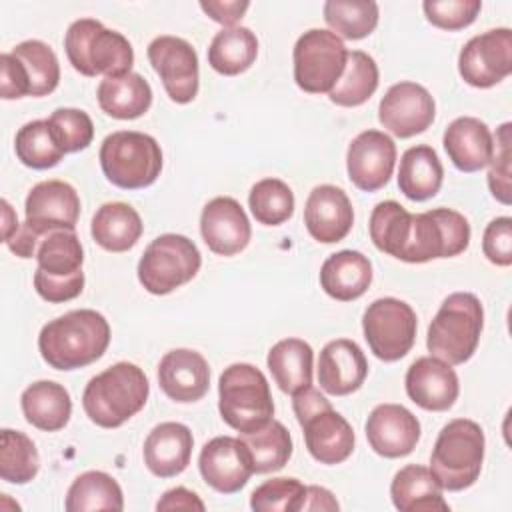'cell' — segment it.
<instances>
[{"mask_svg":"<svg viewBox=\"0 0 512 512\" xmlns=\"http://www.w3.org/2000/svg\"><path fill=\"white\" fill-rule=\"evenodd\" d=\"M102 112L116 120H134L148 112L152 104V88L136 72L122 76H108L100 80L96 90Z\"/></svg>","mask_w":512,"mask_h":512,"instance_id":"4dcf8cb0","label":"cell"},{"mask_svg":"<svg viewBox=\"0 0 512 512\" xmlns=\"http://www.w3.org/2000/svg\"><path fill=\"white\" fill-rule=\"evenodd\" d=\"M100 168L108 182L122 190H140L162 172V150L156 138L136 130H118L100 144Z\"/></svg>","mask_w":512,"mask_h":512,"instance_id":"ba28073f","label":"cell"},{"mask_svg":"<svg viewBox=\"0 0 512 512\" xmlns=\"http://www.w3.org/2000/svg\"><path fill=\"white\" fill-rule=\"evenodd\" d=\"M20 228L16 212L12 210V206L8 204V200H2V240H10L12 234Z\"/></svg>","mask_w":512,"mask_h":512,"instance_id":"11a10c76","label":"cell"},{"mask_svg":"<svg viewBox=\"0 0 512 512\" xmlns=\"http://www.w3.org/2000/svg\"><path fill=\"white\" fill-rule=\"evenodd\" d=\"M18 160L34 170H48L64 158V148L48 120L26 122L14 138Z\"/></svg>","mask_w":512,"mask_h":512,"instance_id":"ab89813d","label":"cell"},{"mask_svg":"<svg viewBox=\"0 0 512 512\" xmlns=\"http://www.w3.org/2000/svg\"><path fill=\"white\" fill-rule=\"evenodd\" d=\"M314 350L302 338H284L276 342L266 358L268 370L284 394H296L312 384Z\"/></svg>","mask_w":512,"mask_h":512,"instance_id":"836d02e7","label":"cell"},{"mask_svg":"<svg viewBox=\"0 0 512 512\" xmlns=\"http://www.w3.org/2000/svg\"><path fill=\"white\" fill-rule=\"evenodd\" d=\"M512 124L504 122L496 134L492 136L494 142V152H492V160H490V170H488V188L492 192V196L502 202L504 206H508L512 202V188H510V176H512V136H510Z\"/></svg>","mask_w":512,"mask_h":512,"instance_id":"7dc6e473","label":"cell"},{"mask_svg":"<svg viewBox=\"0 0 512 512\" xmlns=\"http://www.w3.org/2000/svg\"><path fill=\"white\" fill-rule=\"evenodd\" d=\"M484 446V432L470 418H454L440 430L430 454V472L442 490L460 492L478 480Z\"/></svg>","mask_w":512,"mask_h":512,"instance_id":"8992f818","label":"cell"},{"mask_svg":"<svg viewBox=\"0 0 512 512\" xmlns=\"http://www.w3.org/2000/svg\"><path fill=\"white\" fill-rule=\"evenodd\" d=\"M38 470L36 444L24 432L4 428L0 434V478L10 484H28Z\"/></svg>","mask_w":512,"mask_h":512,"instance_id":"60d3db41","label":"cell"},{"mask_svg":"<svg viewBox=\"0 0 512 512\" xmlns=\"http://www.w3.org/2000/svg\"><path fill=\"white\" fill-rule=\"evenodd\" d=\"M22 414L28 424L44 432L62 430L72 416L68 390L54 380L32 382L20 396Z\"/></svg>","mask_w":512,"mask_h":512,"instance_id":"f546056e","label":"cell"},{"mask_svg":"<svg viewBox=\"0 0 512 512\" xmlns=\"http://www.w3.org/2000/svg\"><path fill=\"white\" fill-rule=\"evenodd\" d=\"M470 244L468 220L452 208H434L412 214L410 230L398 260L422 264L462 254Z\"/></svg>","mask_w":512,"mask_h":512,"instance_id":"8fae6325","label":"cell"},{"mask_svg":"<svg viewBox=\"0 0 512 512\" xmlns=\"http://www.w3.org/2000/svg\"><path fill=\"white\" fill-rule=\"evenodd\" d=\"M458 72L474 88H492L512 72V30L492 28L470 38L458 54Z\"/></svg>","mask_w":512,"mask_h":512,"instance_id":"9a60e30c","label":"cell"},{"mask_svg":"<svg viewBox=\"0 0 512 512\" xmlns=\"http://www.w3.org/2000/svg\"><path fill=\"white\" fill-rule=\"evenodd\" d=\"M238 438L246 444L252 456L254 474L278 472L288 464L292 456V436L286 426L274 418L262 428L240 434Z\"/></svg>","mask_w":512,"mask_h":512,"instance_id":"74e56055","label":"cell"},{"mask_svg":"<svg viewBox=\"0 0 512 512\" xmlns=\"http://www.w3.org/2000/svg\"><path fill=\"white\" fill-rule=\"evenodd\" d=\"M324 20L338 38L360 40L378 26L380 10L374 0H328L322 6Z\"/></svg>","mask_w":512,"mask_h":512,"instance_id":"f35d334b","label":"cell"},{"mask_svg":"<svg viewBox=\"0 0 512 512\" xmlns=\"http://www.w3.org/2000/svg\"><path fill=\"white\" fill-rule=\"evenodd\" d=\"M148 60L172 102L188 104L196 98L200 68L198 54L188 40L170 34L156 36L148 44Z\"/></svg>","mask_w":512,"mask_h":512,"instance_id":"5bb4252c","label":"cell"},{"mask_svg":"<svg viewBox=\"0 0 512 512\" xmlns=\"http://www.w3.org/2000/svg\"><path fill=\"white\" fill-rule=\"evenodd\" d=\"M482 252L496 266L512 264V218L500 216L494 218L482 236Z\"/></svg>","mask_w":512,"mask_h":512,"instance_id":"681fc988","label":"cell"},{"mask_svg":"<svg viewBox=\"0 0 512 512\" xmlns=\"http://www.w3.org/2000/svg\"><path fill=\"white\" fill-rule=\"evenodd\" d=\"M390 498L400 512H448L450 506L442 496V486L422 464L400 468L390 484Z\"/></svg>","mask_w":512,"mask_h":512,"instance_id":"f1b7e54d","label":"cell"},{"mask_svg":"<svg viewBox=\"0 0 512 512\" xmlns=\"http://www.w3.org/2000/svg\"><path fill=\"white\" fill-rule=\"evenodd\" d=\"M34 258L38 260L34 288L40 298L60 304L80 296L84 288V250L74 230H54L46 234Z\"/></svg>","mask_w":512,"mask_h":512,"instance_id":"9c48e42d","label":"cell"},{"mask_svg":"<svg viewBox=\"0 0 512 512\" xmlns=\"http://www.w3.org/2000/svg\"><path fill=\"white\" fill-rule=\"evenodd\" d=\"M60 140L66 154L80 152L92 144L94 124L92 118L78 108H56L50 118H46Z\"/></svg>","mask_w":512,"mask_h":512,"instance_id":"bcb514c9","label":"cell"},{"mask_svg":"<svg viewBox=\"0 0 512 512\" xmlns=\"http://www.w3.org/2000/svg\"><path fill=\"white\" fill-rule=\"evenodd\" d=\"M148 394L144 370L132 362H116L88 380L82 408L96 426L118 428L144 408Z\"/></svg>","mask_w":512,"mask_h":512,"instance_id":"3957f363","label":"cell"},{"mask_svg":"<svg viewBox=\"0 0 512 512\" xmlns=\"http://www.w3.org/2000/svg\"><path fill=\"white\" fill-rule=\"evenodd\" d=\"M198 470L202 480L216 492L236 494L248 484L254 474V464L240 438L216 436L202 446Z\"/></svg>","mask_w":512,"mask_h":512,"instance_id":"e0dca14e","label":"cell"},{"mask_svg":"<svg viewBox=\"0 0 512 512\" xmlns=\"http://www.w3.org/2000/svg\"><path fill=\"white\" fill-rule=\"evenodd\" d=\"M200 234L214 254L234 256L248 246L252 228L238 200L216 196L202 208Z\"/></svg>","mask_w":512,"mask_h":512,"instance_id":"d6986e66","label":"cell"},{"mask_svg":"<svg viewBox=\"0 0 512 512\" xmlns=\"http://www.w3.org/2000/svg\"><path fill=\"white\" fill-rule=\"evenodd\" d=\"M64 508L68 512L90 510H122L124 496L120 484L102 470H88L80 474L66 492Z\"/></svg>","mask_w":512,"mask_h":512,"instance_id":"d590c367","label":"cell"},{"mask_svg":"<svg viewBox=\"0 0 512 512\" xmlns=\"http://www.w3.org/2000/svg\"><path fill=\"white\" fill-rule=\"evenodd\" d=\"M436 104L432 94L416 82L392 84L380 100L378 120L380 124L398 138H410L434 122Z\"/></svg>","mask_w":512,"mask_h":512,"instance_id":"2e32d148","label":"cell"},{"mask_svg":"<svg viewBox=\"0 0 512 512\" xmlns=\"http://www.w3.org/2000/svg\"><path fill=\"white\" fill-rule=\"evenodd\" d=\"M202 266L198 246L182 234H160L138 262V280L146 292L164 296L190 282Z\"/></svg>","mask_w":512,"mask_h":512,"instance_id":"30bf717a","label":"cell"},{"mask_svg":"<svg viewBox=\"0 0 512 512\" xmlns=\"http://www.w3.org/2000/svg\"><path fill=\"white\" fill-rule=\"evenodd\" d=\"M192 446L194 438L186 424L162 422L144 440V464L158 478H174L188 468Z\"/></svg>","mask_w":512,"mask_h":512,"instance_id":"484cf974","label":"cell"},{"mask_svg":"<svg viewBox=\"0 0 512 512\" xmlns=\"http://www.w3.org/2000/svg\"><path fill=\"white\" fill-rule=\"evenodd\" d=\"M404 386L408 398L430 412L450 410L460 392L454 368L436 356L416 358L406 370Z\"/></svg>","mask_w":512,"mask_h":512,"instance_id":"ffe728a7","label":"cell"},{"mask_svg":"<svg viewBox=\"0 0 512 512\" xmlns=\"http://www.w3.org/2000/svg\"><path fill=\"white\" fill-rule=\"evenodd\" d=\"M218 410L222 420L238 434L268 424L274 416V402L262 370L248 362L224 368L218 380Z\"/></svg>","mask_w":512,"mask_h":512,"instance_id":"52a82bcc","label":"cell"},{"mask_svg":"<svg viewBox=\"0 0 512 512\" xmlns=\"http://www.w3.org/2000/svg\"><path fill=\"white\" fill-rule=\"evenodd\" d=\"M416 312L400 298L384 296L368 304L362 316V330L370 352L384 362L404 358L416 340Z\"/></svg>","mask_w":512,"mask_h":512,"instance_id":"4fadbf2b","label":"cell"},{"mask_svg":"<svg viewBox=\"0 0 512 512\" xmlns=\"http://www.w3.org/2000/svg\"><path fill=\"white\" fill-rule=\"evenodd\" d=\"M444 180L442 162L432 146L418 144L408 148L400 158L398 188L414 202L430 200L438 194Z\"/></svg>","mask_w":512,"mask_h":512,"instance_id":"1f68e13d","label":"cell"},{"mask_svg":"<svg viewBox=\"0 0 512 512\" xmlns=\"http://www.w3.org/2000/svg\"><path fill=\"white\" fill-rule=\"evenodd\" d=\"M368 376V362L362 348L348 338L330 340L318 358V384L332 396L356 392Z\"/></svg>","mask_w":512,"mask_h":512,"instance_id":"d4e9b609","label":"cell"},{"mask_svg":"<svg viewBox=\"0 0 512 512\" xmlns=\"http://www.w3.org/2000/svg\"><path fill=\"white\" fill-rule=\"evenodd\" d=\"M442 144L450 162L460 172H478L486 168L494 152L488 124L474 116H460L452 120L444 130Z\"/></svg>","mask_w":512,"mask_h":512,"instance_id":"4316f807","label":"cell"},{"mask_svg":"<svg viewBox=\"0 0 512 512\" xmlns=\"http://www.w3.org/2000/svg\"><path fill=\"white\" fill-rule=\"evenodd\" d=\"M204 502L198 498L196 492L184 488V486H176L166 490L160 500L156 502V510H204Z\"/></svg>","mask_w":512,"mask_h":512,"instance_id":"f5cc1de1","label":"cell"},{"mask_svg":"<svg viewBox=\"0 0 512 512\" xmlns=\"http://www.w3.org/2000/svg\"><path fill=\"white\" fill-rule=\"evenodd\" d=\"M0 72V96L4 100H18L30 96V80L26 68L12 52H4L0 56Z\"/></svg>","mask_w":512,"mask_h":512,"instance_id":"f907efd6","label":"cell"},{"mask_svg":"<svg viewBox=\"0 0 512 512\" xmlns=\"http://www.w3.org/2000/svg\"><path fill=\"white\" fill-rule=\"evenodd\" d=\"M110 344L108 320L92 310L66 312L42 326L38 350L42 360L54 370H78L104 356Z\"/></svg>","mask_w":512,"mask_h":512,"instance_id":"6da1fadb","label":"cell"},{"mask_svg":"<svg viewBox=\"0 0 512 512\" xmlns=\"http://www.w3.org/2000/svg\"><path fill=\"white\" fill-rule=\"evenodd\" d=\"M304 432L306 450L320 464H340L354 450V430L350 422L332 408L324 404L316 412L298 420Z\"/></svg>","mask_w":512,"mask_h":512,"instance_id":"603a6c76","label":"cell"},{"mask_svg":"<svg viewBox=\"0 0 512 512\" xmlns=\"http://www.w3.org/2000/svg\"><path fill=\"white\" fill-rule=\"evenodd\" d=\"M158 384L174 402H196L210 388V366L200 352L174 348L158 364Z\"/></svg>","mask_w":512,"mask_h":512,"instance_id":"cb8c5ba5","label":"cell"},{"mask_svg":"<svg viewBox=\"0 0 512 512\" xmlns=\"http://www.w3.org/2000/svg\"><path fill=\"white\" fill-rule=\"evenodd\" d=\"M412 214L396 200L378 202L370 214L368 230L374 246L394 258H400L408 238Z\"/></svg>","mask_w":512,"mask_h":512,"instance_id":"b9f144b4","label":"cell"},{"mask_svg":"<svg viewBox=\"0 0 512 512\" xmlns=\"http://www.w3.org/2000/svg\"><path fill=\"white\" fill-rule=\"evenodd\" d=\"M378 78L380 74L376 60L362 50H352L348 52L346 68L336 86L328 92V98L336 106H360L376 92Z\"/></svg>","mask_w":512,"mask_h":512,"instance_id":"8d00e7d4","label":"cell"},{"mask_svg":"<svg viewBox=\"0 0 512 512\" xmlns=\"http://www.w3.org/2000/svg\"><path fill=\"white\" fill-rule=\"evenodd\" d=\"M396 164V144L380 130H364L346 152V170L350 182L362 192L384 188Z\"/></svg>","mask_w":512,"mask_h":512,"instance_id":"ac0fdd59","label":"cell"},{"mask_svg":"<svg viewBox=\"0 0 512 512\" xmlns=\"http://www.w3.org/2000/svg\"><path fill=\"white\" fill-rule=\"evenodd\" d=\"M306 486L296 478H272L260 484L250 496V508L256 512H300Z\"/></svg>","mask_w":512,"mask_h":512,"instance_id":"f6af8a7d","label":"cell"},{"mask_svg":"<svg viewBox=\"0 0 512 512\" xmlns=\"http://www.w3.org/2000/svg\"><path fill=\"white\" fill-rule=\"evenodd\" d=\"M258 56V38L246 26L222 28L208 46V64L222 76L248 70Z\"/></svg>","mask_w":512,"mask_h":512,"instance_id":"e575fe53","label":"cell"},{"mask_svg":"<svg viewBox=\"0 0 512 512\" xmlns=\"http://www.w3.org/2000/svg\"><path fill=\"white\" fill-rule=\"evenodd\" d=\"M294 80L308 94H328L340 80L348 50L342 38L324 28L306 30L294 44Z\"/></svg>","mask_w":512,"mask_h":512,"instance_id":"7c38bea8","label":"cell"},{"mask_svg":"<svg viewBox=\"0 0 512 512\" xmlns=\"http://www.w3.org/2000/svg\"><path fill=\"white\" fill-rule=\"evenodd\" d=\"M24 214V222L4 244L18 258H32L46 234L54 230H76L80 196L74 186L64 180H44L30 188Z\"/></svg>","mask_w":512,"mask_h":512,"instance_id":"7a4b0ae2","label":"cell"},{"mask_svg":"<svg viewBox=\"0 0 512 512\" xmlns=\"http://www.w3.org/2000/svg\"><path fill=\"white\" fill-rule=\"evenodd\" d=\"M200 8L204 14H208L214 22L222 24L224 28L236 26V22L244 16V12L250 8L248 0H202Z\"/></svg>","mask_w":512,"mask_h":512,"instance_id":"816d5d0a","label":"cell"},{"mask_svg":"<svg viewBox=\"0 0 512 512\" xmlns=\"http://www.w3.org/2000/svg\"><path fill=\"white\" fill-rule=\"evenodd\" d=\"M248 206L258 224L280 226L294 214V192L280 178H262L250 188Z\"/></svg>","mask_w":512,"mask_h":512,"instance_id":"ee69618b","label":"cell"},{"mask_svg":"<svg viewBox=\"0 0 512 512\" xmlns=\"http://www.w3.org/2000/svg\"><path fill=\"white\" fill-rule=\"evenodd\" d=\"M142 218L126 202H106L102 204L90 224V234L94 242L108 252H126L142 236Z\"/></svg>","mask_w":512,"mask_h":512,"instance_id":"d6a6232c","label":"cell"},{"mask_svg":"<svg viewBox=\"0 0 512 512\" xmlns=\"http://www.w3.org/2000/svg\"><path fill=\"white\" fill-rule=\"evenodd\" d=\"M26 68L30 96H48L60 82V64L54 50L42 40H24L10 50Z\"/></svg>","mask_w":512,"mask_h":512,"instance_id":"7bdbcfd3","label":"cell"},{"mask_svg":"<svg viewBox=\"0 0 512 512\" xmlns=\"http://www.w3.org/2000/svg\"><path fill=\"white\" fill-rule=\"evenodd\" d=\"M304 224L308 234L322 244L344 240L354 224V208L348 194L334 184L312 188L304 206Z\"/></svg>","mask_w":512,"mask_h":512,"instance_id":"7402d4cb","label":"cell"},{"mask_svg":"<svg viewBox=\"0 0 512 512\" xmlns=\"http://www.w3.org/2000/svg\"><path fill=\"white\" fill-rule=\"evenodd\" d=\"M370 448L384 458L408 456L420 440L418 418L400 404H378L366 420Z\"/></svg>","mask_w":512,"mask_h":512,"instance_id":"44dd1931","label":"cell"},{"mask_svg":"<svg viewBox=\"0 0 512 512\" xmlns=\"http://www.w3.org/2000/svg\"><path fill=\"white\" fill-rule=\"evenodd\" d=\"M340 504L336 500V496L322 488V486H306V494H304V500H302V510H328V512H334L338 510Z\"/></svg>","mask_w":512,"mask_h":512,"instance_id":"db71d44e","label":"cell"},{"mask_svg":"<svg viewBox=\"0 0 512 512\" xmlns=\"http://www.w3.org/2000/svg\"><path fill=\"white\" fill-rule=\"evenodd\" d=\"M372 284V262L358 250L330 254L320 268L322 290L340 302L360 298Z\"/></svg>","mask_w":512,"mask_h":512,"instance_id":"83f0119b","label":"cell"},{"mask_svg":"<svg viewBox=\"0 0 512 512\" xmlns=\"http://www.w3.org/2000/svg\"><path fill=\"white\" fill-rule=\"evenodd\" d=\"M426 20L442 30H462L470 26L482 10L480 0H426L422 2Z\"/></svg>","mask_w":512,"mask_h":512,"instance_id":"c3c4849f","label":"cell"},{"mask_svg":"<svg viewBox=\"0 0 512 512\" xmlns=\"http://www.w3.org/2000/svg\"><path fill=\"white\" fill-rule=\"evenodd\" d=\"M484 328V308L478 296L454 292L440 304L428 326L426 348L450 366L468 362L480 342Z\"/></svg>","mask_w":512,"mask_h":512,"instance_id":"5b68a950","label":"cell"},{"mask_svg":"<svg viewBox=\"0 0 512 512\" xmlns=\"http://www.w3.org/2000/svg\"><path fill=\"white\" fill-rule=\"evenodd\" d=\"M64 50L72 68L90 78L132 72L134 50L128 38L94 18H80L68 26Z\"/></svg>","mask_w":512,"mask_h":512,"instance_id":"277c9868","label":"cell"}]
</instances>
